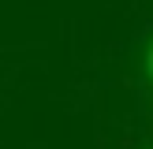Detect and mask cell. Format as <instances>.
Returning a JSON list of instances; mask_svg holds the SVG:
<instances>
[{
  "label": "cell",
  "instance_id": "cell-1",
  "mask_svg": "<svg viewBox=\"0 0 153 149\" xmlns=\"http://www.w3.org/2000/svg\"><path fill=\"white\" fill-rule=\"evenodd\" d=\"M146 74L153 78V41H149V49H146Z\"/></svg>",
  "mask_w": 153,
  "mask_h": 149
}]
</instances>
